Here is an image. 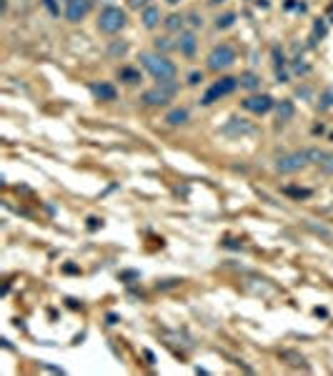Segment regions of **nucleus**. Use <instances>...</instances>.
<instances>
[{
  "label": "nucleus",
  "instance_id": "obj_24",
  "mask_svg": "<svg viewBox=\"0 0 333 376\" xmlns=\"http://www.w3.org/2000/svg\"><path fill=\"white\" fill-rule=\"evenodd\" d=\"M273 63H276V68H278V70H283V66H286V60H283V53H281V48H278V46L273 48Z\"/></svg>",
  "mask_w": 333,
  "mask_h": 376
},
{
  "label": "nucleus",
  "instance_id": "obj_31",
  "mask_svg": "<svg viewBox=\"0 0 333 376\" xmlns=\"http://www.w3.org/2000/svg\"><path fill=\"white\" fill-rule=\"evenodd\" d=\"M128 3H130V8H140V6L148 3V0H128Z\"/></svg>",
  "mask_w": 333,
  "mask_h": 376
},
{
  "label": "nucleus",
  "instance_id": "obj_36",
  "mask_svg": "<svg viewBox=\"0 0 333 376\" xmlns=\"http://www.w3.org/2000/svg\"><path fill=\"white\" fill-rule=\"evenodd\" d=\"M65 3H68V0H65Z\"/></svg>",
  "mask_w": 333,
  "mask_h": 376
},
{
  "label": "nucleus",
  "instance_id": "obj_29",
  "mask_svg": "<svg viewBox=\"0 0 333 376\" xmlns=\"http://www.w3.org/2000/svg\"><path fill=\"white\" fill-rule=\"evenodd\" d=\"M201 80H203V76H201V73H191V76H188V83H191V86H198Z\"/></svg>",
  "mask_w": 333,
  "mask_h": 376
},
{
  "label": "nucleus",
  "instance_id": "obj_34",
  "mask_svg": "<svg viewBox=\"0 0 333 376\" xmlns=\"http://www.w3.org/2000/svg\"><path fill=\"white\" fill-rule=\"evenodd\" d=\"M168 3H171V6H176V3H178V0H168Z\"/></svg>",
  "mask_w": 333,
  "mask_h": 376
},
{
  "label": "nucleus",
  "instance_id": "obj_6",
  "mask_svg": "<svg viewBox=\"0 0 333 376\" xmlns=\"http://www.w3.org/2000/svg\"><path fill=\"white\" fill-rule=\"evenodd\" d=\"M306 163H308V156H306V150H298V153L283 156V158L276 163V170H278V173H293V170H301Z\"/></svg>",
  "mask_w": 333,
  "mask_h": 376
},
{
  "label": "nucleus",
  "instance_id": "obj_10",
  "mask_svg": "<svg viewBox=\"0 0 333 376\" xmlns=\"http://www.w3.org/2000/svg\"><path fill=\"white\" fill-rule=\"evenodd\" d=\"M90 90H93V96L100 98V100H115V88L108 86V83H93Z\"/></svg>",
  "mask_w": 333,
  "mask_h": 376
},
{
  "label": "nucleus",
  "instance_id": "obj_7",
  "mask_svg": "<svg viewBox=\"0 0 333 376\" xmlns=\"http://www.w3.org/2000/svg\"><path fill=\"white\" fill-rule=\"evenodd\" d=\"M90 13V0H68L65 3V18L70 23H80Z\"/></svg>",
  "mask_w": 333,
  "mask_h": 376
},
{
  "label": "nucleus",
  "instance_id": "obj_30",
  "mask_svg": "<svg viewBox=\"0 0 333 376\" xmlns=\"http://www.w3.org/2000/svg\"><path fill=\"white\" fill-rule=\"evenodd\" d=\"M98 226H100V221H98V218H88V228H90V231H95Z\"/></svg>",
  "mask_w": 333,
  "mask_h": 376
},
{
  "label": "nucleus",
  "instance_id": "obj_14",
  "mask_svg": "<svg viewBox=\"0 0 333 376\" xmlns=\"http://www.w3.org/2000/svg\"><path fill=\"white\" fill-rule=\"evenodd\" d=\"M165 120H168L171 126H181V123L188 120V110L186 108H176V110H171L168 116H165Z\"/></svg>",
  "mask_w": 333,
  "mask_h": 376
},
{
  "label": "nucleus",
  "instance_id": "obj_22",
  "mask_svg": "<svg viewBox=\"0 0 333 376\" xmlns=\"http://www.w3.org/2000/svg\"><path fill=\"white\" fill-rule=\"evenodd\" d=\"M286 194H288V196H296V198H308V196H311L308 188H286Z\"/></svg>",
  "mask_w": 333,
  "mask_h": 376
},
{
  "label": "nucleus",
  "instance_id": "obj_23",
  "mask_svg": "<svg viewBox=\"0 0 333 376\" xmlns=\"http://www.w3.org/2000/svg\"><path fill=\"white\" fill-rule=\"evenodd\" d=\"M173 48V43L168 40V38H155V50L160 53V50H171Z\"/></svg>",
  "mask_w": 333,
  "mask_h": 376
},
{
  "label": "nucleus",
  "instance_id": "obj_21",
  "mask_svg": "<svg viewBox=\"0 0 333 376\" xmlns=\"http://www.w3.org/2000/svg\"><path fill=\"white\" fill-rule=\"evenodd\" d=\"M181 26H183V18H181V16H176V13H173V16H168V20H165V28H171V30H178Z\"/></svg>",
  "mask_w": 333,
  "mask_h": 376
},
{
  "label": "nucleus",
  "instance_id": "obj_35",
  "mask_svg": "<svg viewBox=\"0 0 333 376\" xmlns=\"http://www.w3.org/2000/svg\"><path fill=\"white\" fill-rule=\"evenodd\" d=\"M211 3H223V0H211Z\"/></svg>",
  "mask_w": 333,
  "mask_h": 376
},
{
  "label": "nucleus",
  "instance_id": "obj_17",
  "mask_svg": "<svg viewBox=\"0 0 333 376\" xmlns=\"http://www.w3.org/2000/svg\"><path fill=\"white\" fill-rule=\"evenodd\" d=\"M120 80L125 83H138L140 80V73L135 68H120Z\"/></svg>",
  "mask_w": 333,
  "mask_h": 376
},
{
  "label": "nucleus",
  "instance_id": "obj_33",
  "mask_svg": "<svg viewBox=\"0 0 333 376\" xmlns=\"http://www.w3.org/2000/svg\"><path fill=\"white\" fill-rule=\"evenodd\" d=\"M328 20H331V23H333V3H331V6H328Z\"/></svg>",
  "mask_w": 333,
  "mask_h": 376
},
{
  "label": "nucleus",
  "instance_id": "obj_12",
  "mask_svg": "<svg viewBox=\"0 0 333 376\" xmlns=\"http://www.w3.org/2000/svg\"><path fill=\"white\" fill-rule=\"evenodd\" d=\"M140 20H143V26H145V28H155V26H158V20H160V10H158V8H153V6H148V8L143 10V18H140Z\"/></svg>",
  "mask_w": 333,
  "mask_h": 376
},
{
  "label": "nucleus",
  "instance_id": "obj_4",
  "mask_svg": "<svg viewBox=\"0 0 333 376\" xmlns=\"http://www.w3.org/2000/svg\"><path fill=\"white\" fill-rule=\"evenodd\" d=\"M123 26H125V13L120 8H115V6H108L100 13V18H98V28L103 33H118Z\"/></svg>",
  "mask_w": 333,
  "mask_h": 376
},
{
  "label": "nucleus",
  "instance_id": "obj_20",
  "mask_svg": "<svg viewBox=\"0 0 333 376\" xmlns=\"http://www.w3.org/2000/svg\"><path fill=\"white\" fill-rule=\"evenodd\" d=\"M318 166H321V170H323V173H333V153H326V156H323V160H321Z\"/></svg>",
  "mask_w": 333,
  "mask_h": 376
},
{
  "label": "nucleus",
  "instance_id": "obj_15",
  "mask_svg": "<svg viewBox=\"0 0 333 376\" xmlns=\"http://www.w3.org/2000/svg\"><path fill=\"white\" fill-rule=\"evenodd\" d=\"M238 83H241L243 88H248V90H256V88L261 86V78L253 76V73H243V76L238 78Z\"/></svg>",
  "mask_w": 333,
  "mask_h": 376
},
{
  "label": "nucleus",
  "instance_id": "obj_2",
  "mask_svg": "<svg viewBox=\"0 0 333 376\" xmlns=\"http://www.w3.org/2000/svg\"><path fill=\"white\" fill-rule=\"evenodd\" d=\"M236 86H238V78H233V76H226V78H221V80H216L206 93H203V98H201V103L203 106H211V103H216V100H221L223 96H228V93H233L236 90Z\"/></svg>",
  "mask_w": 333,
  "mask_h": 376
},
{
  "label": "nucleus",
  "instance_id": "obj_32",
  "mask_svg": "<svg viewBox=\"0 0 333 376\" xmlns=\"http://www.w3.org/2000/svg\"><path fill=\"white\" fill-rule=\"evenodd\" d=\"M191 23H193V26H196V28H198V26H203V20H201V18H198V16H196V13H193V16H191Z\"/></svg>",
  "mask_w": 333,
  "mask_h": 376
},
{
  "label": "nucleus",
  "instance_id": "obj_9",
  "mask_svg": "<svg viewBox=\"0 0 333 376\" xmlns=\"http://www.w3.org/2000/svg\"><path fill=\"white\" fill-rule=\"evenodd\" d=\"M196 46H198V40H196V36H193V33H181V38H178V48H181V53H183V56H193V53H196Z\"/></svg>",
  "mask_w": 333,
  "mask_h": 376
},
{
  "label": "nucleus",
  "instance_id": "obj_5",
  "mask_svg": "<svg viewBox=\"0 0 333 376\" xmlns=\"http://www.w3.org/2000/svg\"><path fill=\"white\" fill-rule=\"evenodd\" d=\"M233 60H236V50H233L228 43H223V46H216V48L211 50V56H208V68H211V70H223V68H231Z\"/></svg>",
  "mask_w": 333,
  "mask_h": 376
},
{
  "label": "nucleus",
  "instance_id": "obj_18",
  "mask_svg": "<svg viewBox=\"0 0 333 376\" xmlns=\"http://www.w3.org/2000/svg\"><path fill=\"white\" fill-rule=\"evenodd\" d=\"M306 226H308L313 234H318V236H326L328 241H333V231H331V228H326V226H316L313 221H306Z\"/></svg>",
  "mask_w": 333,
  "mask_h": 376
},
{
  "label": "nucleus",
  "instance_id": "obj_1",
  "mask_svg": "<svg viewBox=\"0 0 333 376\" xmlns=\"http://www.w3.org/2000/svg\"><path fill=\"white\" fill-rule=\"evenodd\" d=\"M140 63L143 68L158 80V83H173L176 80V66L163 58V56H153V53H140Z\"/></svg>",
  "mask_w": 333,
  "mask_h": 376
},
{
  "label": "nucleus",
  "instance_id": "obj_25",
  "mask_svg": "<svg viewBox=\"0 0 333 376\" xmlns=\"http://www.w3.org/2000/svg\"><path fill=\"white\" fill-rule=\"evenodd\" d=\"M313 33H316V36H321V38H323V36H326V33H328V28H326V20H321V18H318V20H316V23H313Z\"/></svg>",
  "mask_w": 333,
  "mask_h": 376
},
{
  "label": "nucleus",
  "instance_id": "obj_27",
  "mask_svg": "<svg viewBox=\"0 0 333 376\" xmlns=\"http://www.w3.org/2000/svg\"><path fill=\"white\" fill-rule=\"evenodd\" d=\"M43 6L48 8V13H50V16H58V13H60V10H58V3H55V0H43Z\"/></svg>",
  "mask_w": 333,
  "mask_h": 376
},
{
  "label": "nucleus",
  "instance_id": "obj_3",
  "mask_svg": "<svg viewBox=\"0 0 333 376\" xmlns=\"http://www.w3.org/2000/svg\"><path fill=\"white\" fill-rule=\"evenodd\" d=\"M176 90H178L176 83H158L155 88H150V90L143 93V103L145 106H165L168 100H173Z\"/></svg>",
  "mask_w": 333,
  "mask_h": 376
},
{
  "label": "nucleus",
  "instance_id": "obj_28",
  "mask_svg": "<svg viewBox=\"0 0 333 376\" xmlns=\"http://www.w3.org/2000/svg\"><path fill=\"white\" fill-rule=\"evenodd\" d=\"M181 278H165L163 284H158V288H171V286H178Z\"/></svg>",
  "mask_w": 333,
  "mask_h": 376
},
{
  "label": "nucleus",
  "instance_id": "obj_13",
  "mask_svg": "<svg viewBox=\"0 0 333 376\" xmlns=\"http://www.w3.org/2000/svg\"><path fill=\"white\" fill-rule=\"evenodd\" d=\"M276 110H278V120H281V123L291 120V118H293V113H296V108H293V103H291V100H281Z\"/></svg>",
  "mask_w": 333,
  "mask_h": 376
},
{
  "label": "nucleus",
  "instance_id": "obj_8",
  "mask_svg": "<svg viewBox=\"0 0 333 376\" xmlns=\"http://www.w3.org/2000/svg\"><path fill=\"white\" fill-rule=\"evenodd\" d=\"M243 108H246V110H251V113H258V116H261V113H268V110L273 108V98H271V96H266V93H263V96H251V98H246V100H243Z\"/></svg>",
  "mask_w": 333,
  "mask_h": 376
},
{
  "label": "nucleus",
  "instance_id": "obj_26",
  "mask_svg": "<svg viewBox=\"0 0 333 376\" xmlns=\"http://www.w3.org/2000/svg\"><path fill=\"white\" fill-rule=\"evenodd\" d=\"M125 50H128V43H113L108 53H110V56H123Z\"/></svg>",
  "mask_w": 333,
  "mask_h": 376
},
{
  "label": "nucleus",
  "instance_id": "obj_11",
  "mask_svg": "<svg viewBox=\"0 0 333 376\" xmlns=\"http://www.w3.org/2000/svg\"><path fill=\"white\" fill-rule=\"evenodd\" d=\"M253 128L248 126V123H243V120H238V118H231L228 120V126L223 128V133L226 136H241V133H251Z\"/></svg>",
  "mask_w": 333,
  "mask_h": 376
},
{
  "label": "nucleus",
  "instance_id": "obj_19",
  "mask_svg": "<svg viewBox=\"0 0 333 376\" xmlns=\"http://www.w3.org/2000/svg\"><path fill=\"white\" fill-rule=\"evenodd\" d=\"M321 108L326 110V108H333V86L328 88V90H323V96H321Z\"/></svg>",
  "mask_w": 333,
  "mask_h": 376
},
{
  "label": "nucleus",
  "instance_id": "obj_16",
  "mask_svg": "<svg viewBox=\"0 0 333 376\" xmlns=\"http://www.w3.org/2000/svg\"><path fill=\"white\" fill-rule=\"evenodd\" d=\"M233 23H236V13H226V16L216 18V28H218V30H226V28H231Z\"/></svg>",
  "mask_w": 333,
  "mask_h": 376
}]
</instances>
